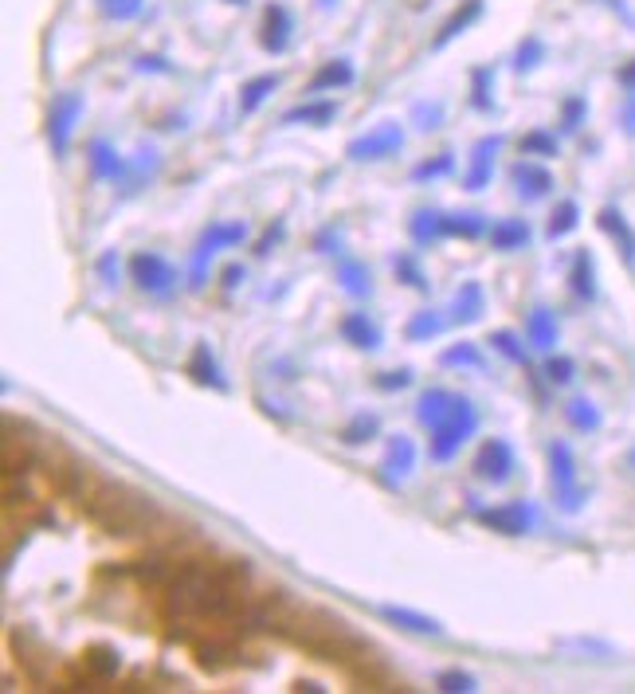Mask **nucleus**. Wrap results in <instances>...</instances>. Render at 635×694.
I'll return each mask as SVG.
<instances>
[{
  "label": "nucleus",
  "instance_id": "37",
  "mask_svg": "<svg viewBox=\"0 0 635 694\" xmlns=\"http://www.w3.org/2000/svg\"><path fill=\"white\" fill-rule=\"evenodd\" d=\"M392 271H396V279H401L404 287H412V291H424V294L431 291L428 271H424V267L416 264V255H412V252H401V255H396V259H392Z\"/></svg>",
  "mask_w": 635,
  "mask_h": 694
},
{
  "label": "nucleus",
  "instance_id": "20",
  "mask_svg": "<svg viewBox=\"0 0 635 694\" xmlns=\"http://www.w3.org/2000/svg\"><path fill=\"white\" fill-rule=\"evenodd\" d=\"M483 12H487V4H483V0H463L460 9H455V12H451L448 20H443V28L436 32V39H431V48H436V51H440V48H448L451 39H455V36H463V32H467L471 24H475V20L483 16Z\"/></svg>",
  "mask_w": 635,
  "mask_h": 694
},
{
  "label": "nucleus",
  "instance_id": "29",
  "mask_svg": "<svg viewBox=\"0 0 635 694\" xmlns=\"http://www.w3.org/2000/svg\"><path fill=\"white\" fill-rule=\"evenodd\" d=\"M440 216L436 208H420V212H412L408 220V235H412V244L416 247H431V244H440L443 240V224H440Z\"/></svg>",
  "mask_w": 635,
  "mask_h": 694
},
{
  "label": "nucleus",
  "instance_id": "46",
  "mask_svg": "<svg viewBox=\"0 0 635 694\" xmlns=\"http://www.w3.org/2000/svg\"><path fill=\"white\" fill-rule=\"evenodd\" d=\"M95 4L107 20H134L137 12L146 9V0H95Z\"/></svg>",
  "mask_w": 635,
  "mask_h": 694
},
{
  "label": "nucleus",
  "instance_id": "24",
  "mask_svg": "<svg viewBox=\"0 0 635 694\" xmlns=\"http://www.w3.org/2000/svg\"><path fill=\"white\" fill-rule=\"evenodd\" d=\"M279 87H283V75H279V71H267V75L247 78L244 90H240V114H255V110L264 107L267 98H271Z\"/></svg>",
  "mask_w": 635,
  "mask_h": 694
},
{
  "label": "nucleus",
  "instance_id": "48",
  "mask_svg": "<svg viewBox=\"0 0 635 694\" xmlns=\"http://www.w3.org/2000/svg\"><path fill=\"white\" fill-rule=\"evenodd\" d=\"M585 114H588V102L585 98H565V107H561V130H569V134H573V130L581 126V122H585Z\"/></svg>",
  "mask_w": 635,
  "mask_h": 694
},
{
  "label": "nucleus",
  "instance_id": "6",
  "mask_svg": "<svg viewBox=\"0 0 635 694\" xmlns=\"http://www.w3.org/2000/svg\"><path fill=\"white\" fill-rule=\"evenodd\" d=\"M78 118H83V90H59L48 102V122H44V130H48V146L59 161L71 154V137H75Z\"/></svg>",
  "mask_w": 635,
  "mask_h": 694
},
{
  "label": "nucleus",
  "instance_id": "19",
  "mask_svg": "<svg viewBox=\"0 0 635 694\" xmlns=\"http://www.w3.org/2000/svg\"><path fill=\"white\" fill-rule=\"evenodd\" d=\"M597 224L605 235H612V244L620 247V255H624V264L635 267V228L627 224V216L620 212V208H600Z\"/></svg>",
  "mask_w": 635,
  "mask_h": 694
},
{
  "label": "nucleus",
  "instance_id": "57",
  "mask_svg": "<svg viewBox=\"0 0 635 694\" xmlns=\"http://www.w3.org/2000/svg\"><path fill=\"white\" fill-rule=\"evenodd\" d=\"M294 691H303V694H322L326 686H322V683H314V679H298V683H294Z\"/></svg>",
  "mask_w": 635,
  "mask_h": 694
},
{
  "label": "nucleus",
  "instance_id": "5",
  "mask_svg": "<svg viewBox=\"0 0 635 694\" xmlns=\"http://www.w3.org/2000/svg\"><path fill=\"white\" fill-rule=\"evenodd\" d=\"M130 279H134V287L142 294H149V299H173L176 287H181V275H176V267L169 264L166 255L157 252H134L130 255Z\"/></svg>",
  "mask_w": 635,
  "mask_h": 694
},
{
  "label": "nucleus",
  "instance_id": "44",
  "mask_svg": "<svg viewBox=\"0 0 635 694\" xmlns=\"http://www.w3.org/2000/svg\"><path fill=\"white\" fill-rule=\"evenodd\" d=\"M518 149L529 157H558V137L549 134V130H529L518 142Z\"/></svg>",
  "mask_w": 635,
  "mask_h": 694
},
{
  "label": "nucleus",
  "instance_id": "27",
  "mask_svg": "<svg viewBox=\"0 0 635 694\" xmlns=\"http://www.w3.org/2000/svg\"><path fill=\"white\" fill-rule=\"evenodd\" d=\"M451 404H455V392L451 389H440V385H436V389H424V397L416 401V421L431 431L451 412Z\"/></svg>",
  "mask_w": 635,
  "mask_h": 694
},
{
  "label": "nucleus",
  "instance_id": "3",
  "mask_svg": "<svg viewBox=\"0 0 635 694\" xmlns=\"http://www.w3.org/2000/svg\"><path fill=\"white\" fill-rule=\"evenodd\" d=\"M475 428H479V409L471 404V397H463V392H455V404H451V412L443 416L436 428H431V443H428V455L436 463H448L455 460V451L463 448V443L475 436Z\"/></svg>",
  "mask_w": 635,
  "mask_h": 694
},
{
  "label": "nucleus",
  "instance_id": "2",
  "mask_svg": "<svg viewBox=\"0 0 635 694\" xmlns=\"http://www.w3.org/2000/svg\"><path fill=\"white\" fill-rule=\"evenodd\" d=\"M247 240V224L244 220H208L200 240H196L193 255H188V287L200 291L208 283V264L216 255L228 252V247H240Z\"/></svg>",
  "mask_w": 635,
  "mask_h": 694
},
{
  "label": "nucleus",
  "instance_id": "31",
  "mask_svg": "<svg viewBox=\"0 0 635 694\" xmlns=\"http://www.w3.org/2000/svg\"><path fill=\"white\" fill-rule=\"evenodd\" d=\"M440 365L443 369H487V353L479 350L475 342H455L440 353Z\"/></svg>",
  "mask_w": 635,
  "mask_h": 694
},
{
  "label": "nucleus",
  "instance_id": "8",
  "mask_svg": "<svg viewBox=\"0 0 635 694\" xmlns=\"http://www.w3.org/2000/svg\"><path fill=\"white\" fill-rule=\"evenodd\" d=\"M514 471H518V455H514L510 440L490 436L479 448V455H475V475H479L483 483H490V487H502V483H510Z\"/></svg>",
  "mask_w": 635,
  "mask_h": 694
},
{
  "label": "nucleus",
  "instance_id": "28",
  "mask_svg": "<svg viewBox=\"0 0 635 694\" xmlns=\"http://www.w3.org/2000/svg\"><path fill=\"white\" fill-rule=\"evenodd\" d=\"M338 287L365 303V299H373V271L362 259H342V264H338Z\"/></svg>",
  "mask_w": 635,
  "mask_h": 694
},
{
  "label": "nucleus",
  "instance_id": "21",
  "mask_svg": "<svg viewBox=\"0 0 635 694\" xmlns=\"http://www.w3.org/2000/svg\"><path fill=\"white\" fill-rule=\"evenodd\" d=\"M561 338V326H558V314L549 311V306H534L526 318V342L534 350H553Z\"/></svg>",
  "mask_w": 635,
  "mask_h": 694
},
{
  "label": "nucleus",
  "instance_id": "55",
  "mask_svg": "<svg viewBox=\"0 0 635 694\" xmlns=\"http://www.w3.org/2000/svg\"><path fill=\"white\" fill-rule=\"evenodd\" d=\"M244 283V267L235 264V267H224V287H240Z\"/></svg>",
  "mask_w": 635,
  "mask_h": 694
},
{
  "label": "nucleus",
  "instance_id": "10",
  "mask_svg": "<svg viewBox=\"0 0 635 694\" xmlns=\"http://www.w3.org/2000/svg\"><path fill=\"white\" fill-rule=\"evenodd\" d=\"M475 519L487 529H499L506 538H518V534H529V526H534V507H529V502H502V507L475 510Z\"/></svg>",
  "mask_w": 635,
  "mask_h": 694
},
{
  "label": "nucleus",
  "instance_id": "14",
  "mask_svg": "<svg viewBox=\"0 0 635 694\" xmlns=\"http://www.w3.org/2000/svg\"><path fill=\"white\" fill-rule=\"evenodd\" d=\"M384 483H396L408 479L412 471H416V443H412V436H404V431H396L389 440V448H384Z\"/></svg>",
  "mask_w": 635,
  "mask_h": 694
},
{
  "label": "nucleus",
  "instance_id": "32",
  "mask_svg": "<svg viewBox=\"0 0 635 694\" xmlns=\"http://www.w3.org/2000/svg\"><path fill=\"white\" fill-rule=\"evenodd\" d=\"M353 83V63L350 59H330L326 68H318V75L310 78V95H318V90H338V87H350Z\"/></svg>",
  "mask_w": 635,
  "mask_h": 694
},
{
  "label": "nucleus",
  "instance_id": "26",
  "mask_svg": "<svg viewBox=\"0 0 635 694\" xmlns=\"http://www.w3.org/2000/svg\"><path fill=\"white\" fill-rule=\"evenodd\" d=\"M333 118H338V102L330 98H314V102H303V107H294L283 114L286 126H330Z\"/></svg>",
  "mask_w": 635,
  "mask_h": 694
},
{
  "label": "nucleus",
  "instance_id": "40",
  "mask_svg": "<svg viewBox=\"0 0 635 694\" xmlns=\"http://www.w3.org/2000/svg\"><path fill=\"white\" fill-rule=\"evenodd\" d=\"M490 350L502 353V357H506L510 365H522V369L529 365L526 345L518 342V333H514V330H494V333H490Z\"/></svg>",
  "mask_w": 635,
  "mask_h": 694
},
{
  "label": "nucleus",
  "instance_id": "25",
  "mask_svg": "<svg viewBox=\"0 0 635 694\" xmlns=\"http://www.w3.org/2000/svg\"><path fill=\"white\" fill-rule=\"evenodd\" d=\"M440 224H443V240H451V235H455V240H483V235L490 232L483 212H443Z\"/></svg>",
  "mask_w": 635,
  "mask_h": 694
},
{
  "label": "nucleus",
  "instance_id": "18",
  "mask_svg": "<svg viewBox=\"0 0 635 694\" xmlns=\"http://www.w3.org/2000/svg\"><path fill=\"white\" fill-rule=\"evenodd\" d=\"M161 173V154H157L154 146H146V149H137V157L134 161H126V173H122V196H134L137 188H146L154 176Z\"/></svg>",
  "mask_w": 635,
  "mask_h": 694
},
{
  "label": "nucleus",
  "instance_id": "30",
  "mask_svg": "<svg viewBox=\"0 0 635 694\" xmlns=\"http://www.w3.org/2000/svg\"><path fill=\"white\" fill-rule=\"evenodd\" d=\"M569 287H573V294H577L581 303H593V299H597V267H593V255L588 252H577V259H573Z\"/></svg>",
  "mask_w": 635,
  "mask_h": 694
},
{
  "label": "nucleus",
  "instance_id": "52",
  "mask_svg": "<svg viewBox=\"0 0 635 694\" xmlns=\"http://www.w3.org/2000/svg\"><path fill=\"white\" fill-rule=\"evenodd\" d=\"M314 252L338 255V252H342V235H338V232H326V228H322V232L314 235Z\"/></svg>",
  "mask_w": 635,
  "mask_h": 694
},
{
  "label": "nucleus",
  "instance_id": "36",
  "mask_svg": "<svg viewBox=\"0 0 635 694\" xmlns=\"http://www.w3.org/2000/svg\"><path fill=\"white\" fill-rule=\"evenodd\" d=\"M455 173V154L451 149H443V154H431L424 157V161H416L412 166V181H420V185H428V181H440V176H451Z\"/></svg>",
  "mask_w": 635,
  "mask_h": 694
},
{
  "label": "nucleus",
  "instance_id": "16",
  "mask_svg": "<svg viewBox=\"0 0 635 694\" xmlns=\"http://www.w3.org/2000/svg\"><path fill=\"white\" fill-rule=\"evenodd\" d=\"M87 169H90V181H122V173H126V161H122V154H118L114 146H110L107 137H95L87 146Z\"/></svg>",
  "mask_w": 635,
  "mask_h": 694
},
{
  "label": "nucleus",
  "instance_id": "34",
  "mask_svg": "<svg viewBox=\"0 0 635 694\" xmlns=\"http://www.w3.org/2000/svg\"><path fill=\"white\" fill-rule=\"evenodd\" d=\"M448 322L451 318H443L440 311H416L408 322H404V338H408V342H431L436 333H443Z\"/></svg>",
  "mask_w": 635,
  "mask_h": 694
},
{
  "label": "nucleus",
  "instance_id": "53",
  "mask_svg": "<svg viewBox=\"0 0 635 694\" xmlns=\"http://www.w3.org/2000/svg\"><path fill=\"white\" fill-rule=\"evenodd\" d=\"M283 216H279V220H274L271 224V232L264 235V240H259V244H255V255H267V252H274V244H279V240H283Z\"/></svg>",
  "mask_w": 635,
  "mask_h": 694
},
{
  "label": "nucleus",
  "instance_id": "22",
  "mask_svg": "<svg viewBox=\"0 0 635 694\" xmlns=\"http://www.w3.org/2000/svg\"><path fill=\"white\" fill-rule=\"evenodd\" d=\"M381 617L389 624L404 628V632H420V636H440L443 624L428 612H416V608H404V605H381Z\"/></svg>",
  "mask_w": 635,
  "mask_h": 694
},
{
  "label": "nucleus",
  "instance_id": "1",
  "mask_svg": "<svg viewBox=\"0 0 635 694\" xmlns=\"http://www.w3.org/2000/svg\"><path fill=\"white\" fill-rule=\"evenodd\" d=\"M87 514L114 538L154 534L161 526V507L146 490H134L126 483H95L87 495Z\"/></svg>",
  "mask_w": 635,
  "mask_h": 694
},
{
  "label": "nucleus",
  "instance_id": "42",
  "mask_svg": "<svg viewBox=\"0 0 635 694\" xmlns=\"http://www.w3.org/2000/svg\"><path fill=\"white\" fill-rule=\"evenodd\" d=\"M490 87H494V75H490V68H475L471 71V107L475 110H494V95H490Z\"/></svg>",
  "mask_w": 635,
  "mask_h": 694
},
{
  "label": "nucleus",
  "instance_id": "61",
  "mask_svg": "<svg viewBox=\"0 0 635 694\" xmlns=\"http://www.w3.org/2000/svg\"><path fill=\"white\" fill-rule=\"evenodd\" d=\"M228 4H244V0H228Z\"/></svg>",
  "mask_w": 635,
  "mask_h": 694
},
{
  "label": "nucleus",
  "instance_id": "23",
  "mask_svg": "<svg viewBox=\"0 0 635 694\" xmlns=\"http://www.w3.org/2000/svg\"><path fill=\"white\" fill-rule=\"evenodd\" d=\"M490 247L494 252H522V247H529V224L526 220H518V216H510V220H499V224H490Z\"/></svg>",
  "mask_w": 635,
  "mask_h": 694
},
{
  "label": "nucleus",
  "instance_id": "47",
  "mask_svg": "<svg viewBox=\"0 0 635 694\" xmlns=\"http://www.w3.org/2000/svg\"><path fill=\"white\" fill-rule=\"evenodd\" d=\"M577 377V365H573V357H549L546 362V381L549 385H569Z\"/></svg>",
  "mask_w": 635,
  "mask_h": 694
},
{
  "label": "nucleus",
  "instance_id": "51",
  "mask_svg": "<svg viewBox=\"0 0 635 694\" xmlns=\"http://www.w3.org/2000/svg\"><path fill=\"white\" fill-rule=\"evenodd\" d=\"M416 118H420V122H416L420 130H436L440 126V118H443L440 102H420V107H416Z\"/></svg>",
  "mask_w": 635,
  "mask_h": 694
},
{
  "label": "nucleus",
  "instance_id": "41",
  "mask_svg": "<svg viewBox=\"0 0 635 694\" xmlns=\"http://www.w3.org/2000/svg\"><path fill=\"white\" fill-rule=\"evenodd\" d=\"M565 421L573 424L577 431H597L600 428V409L593 401H585V397H577V401L565 404Z\"/></svg>",
  "mask_w": 635,
  "mask_h": 694
},
{
  "label": "nucleus",
  "instance_id": "56",
  "mask_svg": "<svg viewBox=\"0 0 635 694\" xmlns=\"http://www.w3.org/2000/svg\"><path fill=\"white\" fill-rule=\"evenodd\" d=\"M624 130L627 134H635V90H632V98H627V107H624Z\"/></svg>",
  "mask_w": 635,
  "mask_h": 694
},
{
  "label": "nucleus",
  "instance_id": "60",
  "mask_svg": "<svg viewBox=\"0 0 635 694\" xmlns=\"http://www.w3.org/2000/svg\"><path fill=\"white\" fill-rule=\"evenodd\" d=\"M627 463H632V467H635V448H632V451H627Z\"/></svg>",
  "mask_w": 635,
  "mask_h": 694
},
{
  "label": "nucleus",
  "instance_id": "9",
  "mask_svg": "<svg viewBox=\"0 0 635 694\" xmlns=\"http://www.w3.org/2000/svg\"><path fill=\"white\" fill-rule=\"evenodd\" d=\"M502 146H506V137L502 134H490V137H479V142H475V149H471V166H467V173H463V188H467V193H479V188H487L490 181H494V161H499Z\"/></svg>",
  "mask_w": 635,
  "mask_h": 694
},
{
  "label": "nucleus",
  "instance_id": "33",
  "mask_svg": "<svg viewBox=\"0 0 635 694\" xmlns=\"http://www.w3.org/2000/svg\"><path fill=\"white\" fill-rule=\"evenodd\" d=\"M196 663L208 667V671H224V667L240 663V647L228 644V640H208V644L196 647Z\"/></svg>",
  "mask_w": 635,
  "mask_h": 694
},
{
  "label": "nucleus",
  "instance_id": "13",
  "mask_svg": "<svg viewBox=\"0 0 635 694\" xmlns=\"http://www.w3.org/2000/svg\"><path fill=\"white\" fill-rule=\"evenodd\" d=\"M188 377H193L196 385H205V389H216V392L232 389L224 369H220V362H216V350L208 342H196L193 353H188Z\"/></svg>",
  "mask_w": 635,
  "mask_h": 694
},
{
  "label": "nucleus",
  "instance_id": "58",
  "mask_svg": "<svg viewBox=\"0 0 635 694\" xmlns=\"http://www.w3.org/2000/svg\"><path fill=\"white\" fill-rule=\"evenodd\" d=\"M620 83H624L627 90H635V59H632V63H627L624 71H620Z\"/></svg>",
  "mask_w": 635,
  "mask_h": 694
},
{
  "label": "nucleus",
  "instance_id": "4",
  "mask_svg": "<svg viewBox=\"0 0 635 694\" xmlns=\"http://www.w3.org/2000/svg\"><path fill=\"white\" fill-rule=\"evenodd\" d=\"M549 487H553V499L565 514H577L585 507V490L577 483V455L565 440L549 443Z\"/></svg>",
  "mask_w": 635,
  "mask_h": 694
},
{
  "label": "nucleus",
  "instance_id": "50",
  "mask_svg": "<svg viewBox=\"0 0 635 694\" xmlns=\"http://www.w3.org/2000/svg\"><path fill=\"white\" fill-rule=\"evenodd\" d=\"M98 279L107 287H118V252H102L98 255V264H95Z\"/></svg>",
  "mask_w": 635,
  "mask_h": 694
},
{
  "label": "nucleus",
  "instance_id": "38",
  "mask_svg": "<svg viewBox=\"0 0 635 694\" xmlns=\"http://www.w3.org/2000/svg\"><path fill=\"white\" fill-rule=\"evenodd\" d=\"M83 663H87V671H90L95 679H110V675H118V667H122V659H118L114 647L95 644V647H87V656H83Z\"/></svg>",
  "mask_w": 635,
  "mask_h": 694
},
{
  "label": "nucleus",
  "instance_id": "59",
  "mask_svg": "<svg viewBox=\"0 0 635 694\" xmlns=\"http://www.w3.org/2000/svg\"><path fill=\"white\" fill-rule=\"evenodd\" d=\"M338 4H342V0H318V9H322V12H330V9H338Z\"/></svg>",
  "mask_w": 635,
  "mask_h": 694
},
{
  "label": "nucleus",
  "instance_id": "11",
  "mask_svg": "<svg viewBox=\"0 0 635 694\" xmlns=\"http://www.w3.org/2000/svg\"><path fill=\"white\" fill-rule=\"evenodd\" d=\"M510 181H514V188H518L522 200H546L549 193H553V173H549L546 166H538V161H529V157H522V161H514V169H510Z\"/></svg>",
  "mask_w": 635,
  "mask_h": 694
},
{
  "label": "nucleus",
  "instance_id": "17",
  "mask_svg": "<svg viewBox=\"0 0 635 694\" xmlns=\"http://www.w3.org/2000/svg\"><path fill=\"white\" fill-rule=\"evenodd\" d=\"M291 36H294V20L283 4H267L264 12V32H259V44H264L271 56L291 48Z\"/></svg>",
  "mask_w": 635,
  "mask_h": 694
},
{
  "label": "nucleus",
  "instance_id": "45",
  "mask_svg": "<svg viewBox=\"0 0 635 694\" xmlns=\"http://www.w3.org/2000/svg\"><path fill=\"white\" fill-rule=\"evenodd\" d=\"M541 59H546V44H541L538 36L522 39V48L514 51V71H522V75H526V71H534V68H538Z\"/></svg>",
  "mask_w": 635,
  "mask_h": 694
},
{
  "label": "nucleus",
  "instance_id": "39",
  "mask_svg": "<svg viewBox=\"0 0 635 694\" xmlns=\"http://www.w3.org/2000/svg\"><path fill=\"white\" fill-rule=\"evenodd\" d=\"M577 224H581V205L577 200H561V205L553 208V216H549L546 235L549 240H561V235H569Z\"/></svg>",
  "mask_w": 635,
  "mask_h": 694
},
{
  "label": "nucleus",
  "instance_id": "12",
  "mask_svg": "<svg viewBox=\"0 0 635 694\" xmlns=\"http://www.w3.org/2000/svg\"><path fill=\"white\" fill-rule=\"evenodd\" d=\"M338 333H342L353 350H362V353H377V350H381V342H384L381 326L373 322L369 311H350L342 322H338Z\"/></svg>",
  "mask_w": 635,
  "mask_h": 694
},
{
  "label": "nucleus",
  "instance_id": "54",
  "mask_svg": "<svg viewBox=\"0 0 635 694\" xmlns=\"http://www.w3.org/2000/svg\"><path fill=\"white\" fill-rule=\"evenodd\" d=\"M134 68L137 71H154V75H166V71H173V63H166L161 56H137Z\"/></svg>",
  "mask_w": 635,
  "mask_h": 694
},
{
  "label": "nucleus",
  "instance_id": "43",
  "mask_svg": "<svg viewBox=\"0 0 635 694\" xmlns=\"http://www.w3.org/2000/svg\"><path fill=\"white\" fill-rule=\"evenodd\" d=\"M436 686L448 694H471V691H479V679L471 675V671H460V667H448V671L436 675Z\"/></svg>",
  "mask_w": 635,
  "mask_h": 694
},
{
  "label": "nucleus",
  "instance_id": "7",
  "mask_svg": "<svg viewBox=\"0 0 635 694\" xmlns=\"http://www.w3.org/2000/svg\"><path fill=\"white\" fill-rule=\"evenodd\" d=\"M404 149V126L401 122H377L373 130H365L362 137H353L345 146V157L350 161H384V157L401 154Z\"/></svg>",
  "mask_w": 635,
  "mask_h": 694
},
{
  "label": "nucleus",
  "instance_id": "15",
  "mask_svg": "<svg viewBox=\"0 0 635 694\" xmlns=\"http://www.w3.org/2000/svg\"><path fill=\"white\" fill-rule=\"evenodd\" d=\"M483 311H487V291H483L479 279H467V283L455 291V299H451L448 318L455 326H475L483 318Z\"/></svg>",
  "mask_w": 635,
  "mask_h": 694
},
{
  "label": "nucleus",
  "instance_id": "49",
  "mask_svg": "<svg viewBox=\"0 0 635 694\" xmlns=\"http://www.w3.org/2000/svg\"><path fill=\"white\" fill-rule=\"evenodd\" d=\"M408 385H412V369H389L377 377V389L381 392H401L408 389Z\"/></svg>",
  "mask_w": 635,
  "mask_h": 694
},
{
  "label": "nucleus",
  "instance_id": "35",
  "mask_svg": "<svg viewBox=\"0 0 635 694\" xmlns=\"http://www.w3.org/2000/svg\"><path fill=\"white\" fill-rule=\"evenodd\" d=\"M377 431H381V416H377V412H357V416L338 431V440H342L345 448H357V443H369Z\"/></svg>",
  "mask_w": 635,
  "mask_h": 694
}]
</instances>
